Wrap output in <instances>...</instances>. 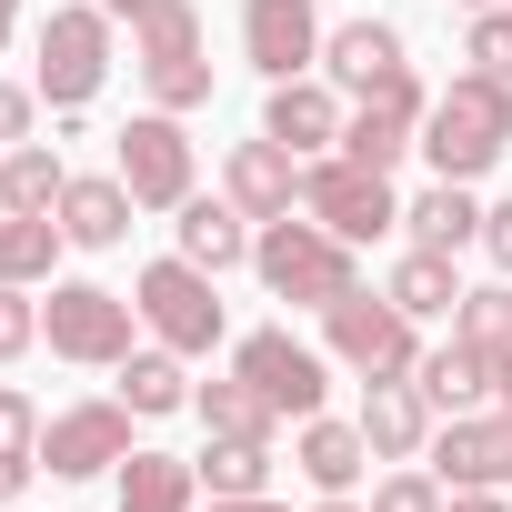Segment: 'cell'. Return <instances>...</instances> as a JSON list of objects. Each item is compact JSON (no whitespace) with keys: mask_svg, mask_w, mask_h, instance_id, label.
I'll use <instances>...</instances> for the list:
<instances>
[{"mask_svg":"<svg viewBox=\"0 0 512 512\" xmlns=\"http://www.w3.org/2000/svg\"><path fill=\"white\" fill-rule=\"evenodd\" d=\"M502 151H512V81L452 71V91H432V111H422V161H432V181H482Z\"/></svg>","mask_w":512,"mask_h":512,"instance_id":"6da1fadb","label":"cell"},{"mask_svg":"<svg viewBox=\"0 0 512 512\" xmlns=\"http://www.w3.org/2000/svg\"><path fill=\"white\" fill-rule=\"evenodd\" d=\"M251 272H262V292L272 302H302V312H322V302H342V292H362V272H352V241L342 231H322L312 211L292 221H262L251 231Z\"/></svg>","mask_w":512,"mask_h":512,"instance_id":"7a4b0ae2","label":"cell"},{"mask_svg":"<svg viewBox=\"0 0 512 512\" xmlns=\"http://www.w3.org/2000/svg\"><path fill=\"white\" fill-rule=\"evenodd\" d=\"M322 342H332V362L362 372V382H402V372L422 362V322H412L392 292H342V302H322Z\"/></svg>","mask_w":512,"mask_h":512,"instance_id":"3957f363","label":"cell"},{"mask_svg":"<svg viewBox=\"0 0 512 512\" xmlns=\"http://www.w3.org/2000/svg\"><path fill=\"white\" fill-rule=\"evenodd\" d=\"M131 61H141L151 111H201L211 101V61H201V11L191 0H151L131 21Z\"/></svg>","mask_w":512,"mask_h":512,"instance_id":"277c9868","label":"cell"},{"mask_svg":"<svg viewBox=\"0 0 512 512\" xmlns=\"http://www.w3.org/2000/svg\"><path fill=\"white\" fill-rule=\"evenodd\" d=\"M131 322H141V302L101 292V282H51V302H41V342L61 362H81V372H121L131 362Z\"/></svg>","mask_w":512,"mask_h":512,"instance_id":"5b68a950","label":"cell"},{"mask_svg":"<svg viewBox=\"0 0 512 512\" xmlns=\"http://www.w3.org/2000/svg\"><path fill=\"white\" fill-rule=\"evenodd\" d=\"M101 81H111V11H101V0H71V11L41 21V71H31V91H41L51 111H91Z\"/></svg>","mask_w":512,"mask_h":512,"instance_id":"8992f818","label":"cell"},{"mask_svg":"<svg viewBox=\"0 0 512 512\" xmlns=\"http://www.w3.org/2000/svg\"><path fill=\"white\" fill-rule=\"evenodd\" d=\"M131 302H141V322H151V342H171L181 362L191 352H211L221 342V272H201V262H151L141 282H131Z\"/></svg>","mask_w":512,"mask_h":512,"instance_id":"52a82bcc","label":"cell"},{"mask_svg":"<svg viewBox=\"0 0 512 512\" xmlns=\"http://www.w3.org/2000/svg\"><path fill=\"white\" fill-rule=\"evenodd\" d=\"M302 211L322 221V231H342L352 251L362 241H382V231H402V201H392V171H362V161H302Z\"/></svg>","mask_w":512,"mask_h":512,"instance_id":"ba28073f","label":"cell"},{"mask_svg":"<svg viewBox=\"0 0 512 512\" xmlns=\"http://www.w3.org/2000/svg\"><path fill=\"white\" fill-rule=\"evenodd\" d=\"M131 402L111 392V402H71V412H51L41 422V472H61V482H91V472H121L131 462Z\"/></svg>","mask_w":512,"mask_h":512,"instance_id":"9c48e42d","label":"cell"},{"mask_svg":"<svg viewBox=\"0 0 512 512\" xmlns=\"http://www.w3.org/2000/svg\"><path fill=\"white\" fill-rule=\"evenodd\" d=\"M111 171L131 181L141 211H181V201H191V131H181V111L121 121V161H111Z\"/></svg>","mask_w":512,"mask_h":512,"instance_id":"30bf717a","label":"cell"},{"mask_svg":"<svg viewBox=\"0 0 512 512\" xmlns=\"http://www.w3.org/2000/svg\"><path fill=\"white\" fill-rule=\"evenodd\" d=\"M231 372H251V382H262L282 422H312V412H322V392H332V362H322L312 342H292L282 322H272V332H241Z\"/></svg>","mask_w":512,"mask_h":512,"instance_id":"8fae6325","label":"cell"},{"mask_svg":"<svg viewBox=\"0 0 512 512\" xmlns=\"http://www.w3.org/2000/svg\"><path fill=\"white\" fill-rule=\"evenodd\" d=\"M241 61L262 81H302L322 61V11L312 0H241Z\"/></svg>","mask_w":512,"mask_h":512,"instance_id":"7c38bea8","label":"cell"},{"mask_svg":"<svg viewBox=\"0 0 512 512\" xmlns=\"http://www.w3.org/2000/svg\"><path fill=\"white\" fill-rule=\"evenodd\" d=\"M221 191H231L251 221H282V211L302 201V151H282L272 131H262V141H231V161H221Z\"/></svg>","mask_w":512,"mask_h":512,"instance_id":"4fadbf2b","label":"cell"},{"mask_svg":"<svg viewBox=\"0 0 512 512\" xmlns=\"http://www.w3.org/2000/svg\"><path fill=\"white\" fill-rule=\"evenodd\" d=\"M342 121H352V111H342V101H332V81H312V71H302V81H272V101H262V131H272L282 151H302V161H312V151H332V141H342Z\"/></svg>","mask_w":512,"mask_h":512,"instance_id":"5bb4252c","label":"cell"},{"mask_svg":"<svg viewBox=\"0 0 512 512\" xmlns=\"http://www.w3.org/2000/svg\"><path fill=\"white\" fill-rule=\"evenodd\" d=\"M131 181L121 171H71V191H61V231H71V251H121L131 241Z\"/></svg>","mask_w":512,"mask_h":512,"instance_id":"9a60e30c","label":"cell"},{"mask_svg":"<svg viewBox=\"0 0 512 512\" xmlns=\"http://www.w3.org/2000/svg\"><path fill=\"white\" fill-rule=\"evenodd\" d=\"M432 402H422V382L402 372V382H372V402H362V442H372V462H422L432 452Z\"/></svg>","mask_w":512,"mask_h":512,"instance_id":"2e32d148","label":"cell"},{"mask_svg":"<svg viewBox=\"0 0 512 512\" xmlns=\"http://www.w3.org/2000/svg\"><path fill=\"white\" fill-rule=\"evenodd\" d=\"M171 231H181V262H201V272H241V262H251V211H241L231 191H221V201L191 191V201L171 211Z\"/></svg>","mask_w":512,"mask_h":512,"instance_id":"e0dca14e","label":"cell"},{"mask_svg":"<svg viewBox=\"0 0 512 512\" xmlns=\"http://www.w3.org/2000/svg\"><path fill=\"white\" fill-rule=\"evenodd\" d=\"M492 372H502V362H492V352H472L462 332H452L442 352H422V362H412V382H422V402H432L442 422H452V412H482V402H492Z\"/></svg>","mask_w":512,"mask_h":512,"instance_id":"ac0fdd59","label":"cell"},{"mask_svg":"<svg viewBox=\"0 0 512 512\" xmlns=\"http://www.w3.org/2000/svg\"><path fill=\"white\" fill-rule=\"evenodd\" d=\"M382 71H402V31H392V21H342V31H322V81H332V91H372Z\"/></svg>","mask_w":512,"mask_h":512,"instance_id":"d6986e66","label":"cell"},{"mask_svg":"<svg viewBox=\"0 0 512 512\" xmlns=\"http://www.w3.org/2000/svg\"><path fill=\"white\" fill-rule=\"evenodd\" d=\"M292 462H302V482H312V492H352V482L372 472V442H362V422H332V412H312Z\"/></svg>","mask_w":512,"mask_h":512,"instance_id":"ffe728a7","label":"cell"},{"mask_svg":"<svg viewBox=\"0 0 512 512\" xmlns=\"http://www.w3.org/2000/svg\"><path fill=\"white\" fill-rule=\"evenodd\" d=\"M402 231H412L422 251H462V241H482V201H472V181H432V191H412V201H402Z\"/></svg>","mask_w":512,"mask_h":512,"instance_id":"44dd1931","label":"cell"},{"mask_svg":"<svg viewBox=\"0 0 512 512\" xmlns=\"http://www.w3.org/2000/svg\"><path fill=\"white\" fill-rule=\"evenodd\" d=\"M412 322H452V302H462V272H452V251H402V262H392V282H382Z\"/></svg>","mask_w":512,"mask_h":512,"instance_id":"7402d4cb","label":"cell"},{"mask_svg":"<svg viewBox=\"0 0 512 512\" xmlns=\"http://www.w3.org/2000/svg\"><path fill=\"white\" fill-rule=\"evenodd\" d=\"M201 502V472L181 452H131L121 462V512H191Z\"/></svg>","mask_w":512,"mask_h":512,"instance_id":"603a6c76","label":"cell"},{"mask_svg":"<svg viewBox=\"0 0 512 512\" xmlns=\"http://www.w3.org/2000/svg\"><path fill=\"white\" fill-rule=\"evenodd\" d=\"M61 241V211H0V282H51Z\"/></svg>","mask_w":512,"mask_h":512,"instance_id":"cb8c5ba5","label":"cell"},{"mask_svg":"<svg viewBox=\"0 0 512 512\" xmlns=\"http://www.w3.org/2000/svg\"><path fill=\"white\" fill-rule=\"evenodd\" d=\"M61 191H71V171H61V151H51V141L0 151V211H61Z\"/></svg>","mask_w":512,"mask_h":512,"instance_id":"d4e9b609","label":"cell"},{"mask_svg":"<svg viewBox=\"0 0 512 512\" xmlns=\"http://www.w3.org/2000/svg\"><path fill=\"white\" fill-rule=\"evenodd\" d=\"M191 412H201L211 432H262V442L282 432V412H272V392L251 382V372H221V382H201V392H191Z\"/></svg>","mask_w":512,"mask_h":512,"instance_id":"484cf974","label":"cell"},{"mask_svg":"<svg viewBox=\"0 0 512 512\" xmlns=\"http://www.w3.org/2000/svg\"><path fill=\"white\" fill-rule=\"evenodd\" d=\"M121 402H131L141 422H161V412H181V402H191V372H181V352H171V342H151V352H131V362H121Z\"/></svg>","mask_w":512,"mask_h":512,"instance_id":"4316f807","label":"cell"},{"mask_svg":"<svg viewBox=\"0 0 512 512\" xmlns=\"http://www.w3.org/2000/svg\"><path fill=\"white\" fill-rule=\"evenodd\" d=\"M191 472H201V492H272V442L262 432H211V452Z\"/></svg>","mask_w":512,"mask_h":512,"instance_id":"83f0119b","label":"cell"},{"mask_svg":"<svg viewBox=\"0 0 512 512\" xmlns=\"http://www.w3.org/2000/svg\"><path fill=\"white\" fill-rule=\"evenodd\" d=\"M422 111H432V91L412 81V61H402V71H382L372 91H352V121H372V131H402V141H422Z\"/></svg>","mask_w":512,"mask_h":512,"instance_id":"f1b7e54d","label":"cell"},{"mask_svg":"<svg viewBox=\"0 0 512 512\" xmlns=\"http://www.w3.org/2000/svg\"><path fill=\"white\" fill-rule=\"evenodd\" d=\"M452 332H462L472 352H492V362H502V352H512V282L462 292V302H452Z\"/></svg>","mask_w":512,"mask_h":512,"instance_id":"f546056e","label":"cell"},{"mask_svg":"<svg viewBox=\"0 0 512 512\" xmlns=\"http://www.w3.org/2000/svg\"><path fill=\"white\" fill-rule=\"evenodd\" d=\"M372 512H442V472L432 462H392L372 482Z\"/></svg>","mask_w":512,"mask_h":512,"instance_id":"4dcf8cb0","label":"cell"},{"mask_svg":"<svg viewBox=\"0 0 512 512\" xmlns=\"http://www.w3.org/2000/svg\"><path fill=\"white\" fill-rule=\"evenodd\" d=\"M41 342V302H31V282H0V362H21Z\"/></svg>","mask_w":512,"mask_h":512,"instance_id":"1f68e13d","label":"cell"},{"mask_svg":"<svg viewBox=\"0 0 512 512\" xmlns=\"http://www.w3.org/2000/svg\"><path fill=\"white\" fill-rule=\"evenodd\" d=\"M472 71L512 81V0H502V11H472Z\"/></svg>","mask_w":512,"mask_h":512,"instance_id":"d6a6232c","label":"cell"},{"mask_svg":"<svg viewBox=\"0 0 512 512\" xmlns=\"http://www.w3.org/2000/svg\"><path fill=\"white\" fill-rule=\"evenodd\" d=\"M0 452H31V462H41V412H31V392H11V382H0Z\"/></svg>","mask_w":512,"mask_h":512,"instance_id":"836d02e7","label":"cell"},{"mask_svg":"<svg viewBox=\"0 0 512 512\" xmlns=\"http://www.w3.org/2000/svg\"><path fill=\"white\" fill-rule=\"evenodd\" d=\"M31 121H41V91L0 81V151H21V141H31Z\"/></svg>","mask_w":512,"mask_h":512,"instance_id":"e575fe53","label":"cell"},{"mask_svg":"<svg viewBox=\"0 0 512 512\" xmlns=\"http://www.w3.org/2000/svg\"><path fill=\"white\" fill-rule=\"evenodd\" d=\"M482 251H492V262L512 272V201H492V211H482Z\"/></svg>","mask_w":512,"mask_h":512,"instance_id":"d590c367","label":"cell"},{"mask_svg":"<svg viewBox=\"0 0 512 512\" xmlns=\"http://www.w3.org/2000/svg\"><path fill=\"white\" fill-rule=\"evenodd\" d=\"M31 472H41L31 452H0V502H21V492H31Z\"/></svg>","mask_w":512,"mask_h":512,"instance_id":"8d00e7d4","label":"cell"},{"mask_svg":"<svg viewBox=\"0 0 512 512\" xmlns=\"http://www.w3.org/2000/svg\"><path fill=\"white\" fill-rule=\"evenodd\" d=\"M211 512H282L272 492H211Z\"/></svg>","mask_w":512,"mask_h":512,"instance_id":"74e56055","label":"cell"},{"mask_svg":"<svg viewBox=\"0 0 512 512\" xmlns=\"http://www.w3.org/2000/svg\"><path fill=\"white\" fill-rule=\"evenodd\" d=\"M442 512H512L502 492H442Z\"/></svg>","mask_w":512,"mask_h":512,"instance_id":"f35d334b","label":"cell"},{"mask_svg":"<svg viewBox=\"0 0 512 512\" xmlns=\"http://www.w3.org/2000/svg\"><path fill=\"white\" fill-rule=\"evenodd\" d=\"M492 402H502V412H512V352H502V372H492Z\"/></svg>","mask_w":512,"mask_h":512,"instance_id":"ab89813d","label":"cell"},{"mask_svg":"<svg viewBox=\"0 0 512 512\" xmlns=\"http://www.w3.org/2000/svg\"><path fill=\"white\" fill-rule=\"evenodd\" d=\"M312 512H372V502H352V492H322V502H312Z\"/></svg>","mask_w":512,"mask_h":512,"instance_id":"60d3db41","label":"cell"},{"mask_svg":"<svg viewBox=\"0 0 512 512\" xmlns=\"http://www.w3.org/2000/svg\"><path fill=\"white\" fill-rule=\"evenodd\" d=\"M101 11H111V21H141V11H151V0H101Z\"/></svg>","mask_w":512,"mask_h":512,"instance_id":"b9f144b4","label":"cell"},{"mask_svg":"<svg viewBox=\"0 0 512 512\" xmlns=\"http://www.w3.org/2000/svg\"><path fill=\"white\" fill-rule=\"evenodd\" d=\"M11 21H21V0H0V41H11Z\"/></svg>","mask_w":512,"mask_h":512,"instance_id":"7bdbcfd3","label":"cell"},{"mask_svg":"<svg viewBox=\"0 0 512 512\" xmlns=\"http://www.w3.org/2000/svg\"><path fill=\"white\" fill-rule=\"evenodd\" d=\"M462 11H502V0H462Z\"/></svg>","mask_w":512,"mask_h":512,"instance_id":"ee69618b","label":"cell"}]
</instances>
